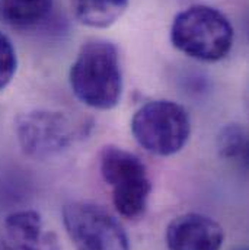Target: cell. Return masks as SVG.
<instances>
[{
	"label": "cell",
	"instance_id": "4",
	"mask_svg": "<svg viewBox=\"0 0 249 250\" xmlns=\"http://www.w3.org/2000/svg\"><path fill=\"white\" fill-rule=\"evenodd\" d=\"M131 132L147 153L168 157L185 147L191 135V120L187 109L177 102L152 101L134 114Z\"/></svg>",
	"mask_w": 249,
	"mask_h": 250
},
{
	"label": "cell",
	"instance_id": "3",
	"mask_svg": "<svg viewBox=\"0 0 249 250\" xmlns=\"http://www.w3.org/2000/svg\"><path fill=\"white\" fill-rule=\"evenodd\" d=\"M99 170L111 189L117 212L128 220L143 215L152 192L146 165L131 151L108 146L101 151Z\"/></svg>",
	"mask_w": 249,
	"mask_h": 250
},
{
	"label": "cell",
	"instance_id": "6",
	"mask_svg": "<svg viewBox=\"0 0 249 250\" xmlns=\"http://www.w3.org/2000/svg\"><path fill=\"white\" fill-rule=\"evenodd\" d=\"M15 132L22 151L35 160H45L68 150L79 137V128L60 111L37 109L19 115Z\"/></svg>",
	"mask_w": 249,
	"mask_h": 250
},
{
	"label": "cell",
	"instance_id": "11",
	"mask_svg": "<svg viewBox=\"0 0 249 250\" xmlns=\"http://www.w3.org/2000/svg\"><path fill=\"white\" fill-rule=\"evenodd\" d=\"M217 151L222 159L247 165L248 132L241 124L225 125L217 135Z\"/></svg>",
	"mask_w": 249,
	"mask_h": 250
},
{
	"label": "cell",
	"instance_id": "1",
	"mask_svg": "<svg viewBox=\"0 0 249 250\" xmlns=\"http://www.w3.org/2000/svg\"><path fill=\"white\" fill-rule=\"evenodd\" d=\"M74 96L89 108L110 111L120 104L123 73L117 47L105 40L85 42L70 67Z\"/></svg>",
	"mask_w": 249,
	"mask_h": 250
},
{
	"label": "cell",
	"instance_id": "7",
	"mask_svg": "<svg viewBox=\"0 0 249 250\" xmlns=\"http://www.w3.org/2000/svg\"><path fill=\"white\" fill-rule=\"evenodd\" d=\"M165 242L168 250H220L225 230L208 215L187 212L169 223Z\"/></svg>",
	"mask_w": 249,
	"mask_h": 250
},
{
	"label": "cell",
	"instance_id": "12",
	"mask_svg": "<svg viewBox=\"0 0 249 250\" xmlns=\"http://www.w3.org/2000/svg\"><path fill=\"white\" fill-rule=\"evenodd\" d=\"M18 68V57L12 41L0 32V90H3L13 79Z\"/></svg>",
	"mask_w": 249,
	"mask_h": 250
},
{
	"label": "cell",
	"instance_id": "10",
	"mask_svg": "<svg viewBox=\"0 0 249 250\" xmlns=\"http://www.w3.org/2000/svg\"><path fill=\"white\" fill-rule=\"evenodd\" d=\"M76 19L89 28H110L128 7V0H71Z\"/></svg>",
	"mask_w": 249,
	"mask_h": 250
},
{
	"label": "cell",
	"instance_id": "8",
	"mask_svg": "<svg viewBox=\"0 0 249 250\" xmlns=\"http://www.w3.org/2000/svg\"><path fill=\"white\" fill-rule=\"evenodd\" d=\"M3 246L6 250H60L53 231H45L41 215L32 209L9 214L3 224Z\"/></svg>",
	"mask_w": 249,
	"mask_h": 250
},
{
	"label": "cell",
	"instance_id": "2",
	"mask_svg": "<svg viewBox=\"0 0 249 250\" xmlns=\"http://www.w3.org/2000/svg\"><path fill=\"white\" fill-rule=\"evenodd\" d=\"M233 26L219 9L194 4L180 12L171 26L172 45L198 62L223 60L233 45Z\"/></svg>",
	"mask_w": 249,
	"mask_h": 250
},
{
	"label": "cell",
	"instance_id": "9",
	"mask_svg": "<svg viewBox=\"0 0 249 250\" xmlns=\"http://www.w3.org/2000/svg\"><path fill=\"white\" fill-rule=\"evenodd\" d=\"M54 0H0V21L18 29L32 28L47 19Z\"/></svg>",
	"mask_w": 249,
	"mask_h": 250
},
{
	"label": "cell",
	"instance_id": "13",
	"mask_svg": "<svg viewBox=\"0 0 249 250\" xmlns=\"http://www.w3.org/2000/svg\"><path fill=\"white\" fill-rule=\"evenodd\" d=\"M238 250H247V249H238Z\"/></svg>",
	"mask_w": 249,
	"mask_h": 250
},
{
	"label": "cell",
	"instance_id": "5",
	"mask_svg": "<svg viewBox=\"0 0 249 250\" xmlns=\"http://www.w3.org/2000/svg\"><path fill=\"white\" fill-rule=\"evenodd\" d=\"M63 224L76 250H130L123 226L105 208L92 202H70Z\"/></svg>",
	"mask_w": 249,
	"mask_h": 250
}]
</instances>
